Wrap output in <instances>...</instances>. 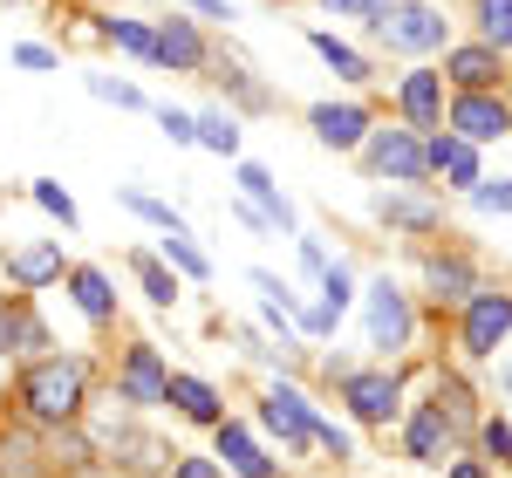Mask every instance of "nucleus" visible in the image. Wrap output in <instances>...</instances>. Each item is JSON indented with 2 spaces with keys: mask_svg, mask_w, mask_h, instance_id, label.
I'll return each mask as SVG.
<instances>
[{
  "mask_svg": "<svg viewBox=\"0 0 512 478\" xmlns=\"http://www.w3.org/2000/svg\"><path fill=\"white\" fill-rule=\"evenodd\" d=\"M82 383H89V369H82L76 356H55V362H41V369H28L21 403H28L35 417H48V424H69L82 410Z\"/></svg>",
  "mask_w": 512,
  "mask_h": 478,
  "instance_id": "nucleus-1",
  "label": "nucleus"
},
{
  "mask_svg": "<svg viewBox=\"0 0 512 478\" xmlns=\"http://www.w3.org/2000/svg\"><path fill=\"white\" fill-rule=\"evenodd\" d=\"M376 35L390 41V48H403V55H424V48H444V21H437V7H390L383 21H376Z\"/></svg>",
  "mask_w": 512,
  "mask_h": 478,
  "instance_id": "nucleus-2",
  "label": "nucleus"
},
{
  "mask_svg": "<svg viewBox=\"0 0 512 478\" xmlns=\"http://www.w3.org/2000/svg\"><path fill=\"white\" fill-rule=\"evenodd\" d=\"M451 130H458L465 144H492V137H506V130H512V110H506V103H492L485 89H465V96L451 103Z\"/></svg>",
  "mask_w": 512,
  "mask_h": 478,
  "instance_id": "nucleus-3",
  "label": "nucleus"
},
{
  "mask_svg": "<svg viewBox=\"0 0 512 478\" xmlns=\"http://www.w3.org/2000/svg\"><path fill=\"white\" fill-rule=\"evenodd\" d=\"M512 335V301L506 294H472V315H465V349L472 356H499V342Z\"/></svg>",
  "mask_w": 512,
  "mask_h": 478,
  "instance_id": "nucleus-4",
  "label": "nucleus"
},
{
  "mask_svg": "<svg viewBox=\"0 0 512 478\" xmlns=\"http://www.w3.org/2000/svg\"><path fill=\"white\" fill-rule=\"evenodd\" d=\"M369 342H376V349H403V342H410V301L396 294L390 280L369 287Z\"/></svg>",
  "mask_w": 512,
  "mask_h": 478,
  "instance_id": "nucleus-5",
  "label": "nucleus"
},
{
  "mask_svg": "<svg viewBox=\"0 0 512 478\" xmlns=\"http://www.w3.org/2000/svg\"><path fill=\"white\" fill-rule=\"evenodd\" d=\"M369 164H376L383 178H424V171H431V164H424V144H417L410 130L376 137V144H369Z\"/></svg>",
  "mask_w": 512,
  "mask_h": 478,
  "instance_id": "nucleus-6",
  "label": "nucleus"
},
{
  "mask_svg": "<svg viewBox=\"0 0 512 478\" xmlns=\"http://www.w3.org/2000/svg\"><path fill=\"white\" fill-rule=\"evenodd\" d=\"M342 397L362 424H383V417H396V376H349Z\"/></svg>",
  "mask_w": 512,
  "mask_h": 478,
  "instance_id": "nucleus-7",
  "label": "nucleus"
},
{
  "mask_svg": "<svg viewBox=\"0 0 512 478\" xmlns=\"http://www.w3.org/2000/svg\"><path fill=\"white\" fill-rule=\"evenodd\" d=\"M164 362H158V349H130V362H123V397L130 403H164Z\"/></svg>",
  "mask_w": 512,
  "mask_h": 478,
  "instance_id": "nucleus-8",
  "label": "nucleus"
},
{
  "mask_svg": "<svg viewBox=\"0 0 512 478\" xmlns=\"http://www.w3.org/2000/svg\"><path fill=\"white\" fill-rule=\"evenodd\" d=\"M260 417H267V431H280L287 444H315V417H308V403L294 397V390H274Z\"/></svg>",
  "mask_w": 512,
  "mask_h": 478,
  "instance_id": "nucleus-9",
  "label": "nucleus"
},
{
  "mask_svg": "<svg viewBox=\"0 0 512 478\" xmlns=\"http://www.w3.org/2000/svg\"><path fill=\"white\" fill-rule=\"evenodd\" d=\"M362 130H369V110H355V103H321V110H315V137H321V144H335V151L362 144Z\"/></svg>",
  "mask_w": 512,
  "mask_h": 478,
  "instance_id": "nucleus-10",
  "label": "nucleus"
},
{
  "mask_svg": "<svg viewBox=\"0 0 512 478\" xmlns=\"http://www.w3.org/2000/svg\"><path fill=\"white\" fill-rule=\"evenodd\" d=\"M7 274L21 280V287H41V280L62 274V246H48V239H28V246H14L7 253Z\"/></svg>",
  "mask_w": 512,
  "mask_h": 478,
  "instance_id": "nucleus-11",
  "label": "nucleus"
},
{
  "mask_svg": "<svg viewBox=\"0 0 512 478\" xmlns=\"http://www.w3.org/2000/svg\"><path fill=\"white\" fill-rule=\"evenodd\" d=\"M239 192L260 205V219H267V226H294V205L280 199V185L260 171V164H239Z\"/></svg>",
  "mask_w": 512,
  "mask_h": 478,
  "instance_id": "nucleus-12",
  "label": "nucleus"
},
{
  "mask_svg": "<svg viewBox=\"0 0 512 478\" xmlns=\"http://www.w3.org/2000/svg\"><path fill=\"white\" fill-rule=\"evenodd\" d=\"M219 458H226L239 478H274V458H260V444L246 438L239 424H219Z\"/></svg>",
  "mask_w": 512,
  "mask_h": 478,
  "instance_id": "nucleus-13",
  "label": "nucleus"
},
{
  "mask_svg": "<svg viewBox=\"0 0 512 478\" xmlns=\"http://www.w3.org/2000/svg\"><path fill=\"white\" fill-rule=\"evenodd\" d=\"M437 103H444V76H431V69L403 76V110H410L417 130H437Z\"/></svg>",
  "mask_w": 512,
  "mask_h": 478,
  "instance_id": "nucleus-14",
  "label": "nucleus"
},
{
  "mask_svg": "<svg viewBox=\"0 0 512 478\" xmlns=\"http://www.w3.org/2000/svg\"><path fill=\"white\" fill-rule=\"evenodd\" d=\"M444 76L458 82V89H485V82L499 76V48H451L444 55Z\"/></svg>",
  "mask_w": 512,
  "mask_h": 478,
  "instance_id": "nucleus-15",
  "label": "nucleus"
},
{
  "mask_svg": "<svg viewBox=\"0 0 512 478\" xmlns=\"http://www.w3.org/2000/svg\"><path fill=\"white\" fill-rule=\"evenodd\" d=\"M444 451H451V424H444V410H417V417H410V458L444 465Z\"/></svg>",
  "mask_w": 512,
  "mask_h": 478,
  "instance_id": "nucleus-16",
  "label": "nucleus"
},
{
  "mask_svg": "<svg viewBox=\"0 0 512 478\" xmlns=\"http://www.w3.org/2000/svg\"><path fill=\"white\" fill-rule=\"evenodd\" d=\"M158 62H171V69H198L205 62V41H198L192 21H164L158 28Z\"/></svg>",
  "mask_w": 512,
  "mask_h": 478,
  "instance_id": "nucleus-17",
  "label": "nucleus"
},
{
  "mask_svg": "<svg viewBox=\"0 0 512 478\" xmlns=\"http://www.w3.org/2000/svg\"><path fill=\"white\" fill-rule=\"evenodd\" d=\"M164 403H178L192 424H219V397H212L198 376H171V383H164Z\"/></svg>",
  "mask_w": 512,
  "mask_h": 478,
  "instance_id": "nucleus-18",
  "label": "nucleus"
},
{
  "mask_svg": "<svg viewBox=\"0 0 512 478\" xmlns=\"http://www.w3.org/2000/svg\"><path fill=\"white\" fill-rule=\"evenodd\" d=\"M424 164L451 171L458 185H478V158H472V144H465V137H437L431 151H424Z\"/></svg>",
  "mask_w": 512,
  "mask_h": 478,
  "instance_id": "nucleus-19",
  "label": "nucleus"
},
{
  "mask_svg": "<svg viewBox=\"0 0 512 478\" xmlns=\"http://www.w3.org/2000/svg\"><path fill=\"white\" fill-rule=\"evenodd\" d=\"M69 287H76V308L89 321H110V308H117V301H110V280L96 274V267H76V274H69Z\"/></svg>",
  "mask_w": 512,
  "mask_h": 478,
  "instance_id": "nucleus-20",
  "label": "nucleus"
},
{
  "mask_svg": "<svg viewBox=\"0 0 512 478\" xmlns=\"http://www.w3.org/2000/svg\"><path fill=\"white\" fill-rule=\"evenodd\" d=\"M192 130H198V144H212L219 158H233V151H239V123H233V117H219V110H205Z\"/></svg>",
  "mask_w": 512,
  "mask_h": 478,
  "instance_id": "nucleus-21",
  "label": "nucleus"
},
{
  "mask_svg": "<svg viewBox=\"0 0 512 478\" xmlns=\"http://www.w3.org/2000/svg\"><path fill=\"white\" fill-rule=\"evenodd\" d=\"M478 28L485 48H512V0H478Z\"/></svg>",
  "mask_w": 512,
  "mask_h": 478,
  "instance_id": "nucleus-22",
  "label": "nucleus"
},
{
  "mask_svg": "<svg viewBox=\"0 0 512 478\" xmlns=\"http://www.w3.org/2000/svg\"><path fill=\"white\" fill-rule=\"evenodd\" d=\"M137 280H144V294H151L158 308H171V301H178V280L164 274V267L151 260V253H137Z\"/></svg>",
  "mask_w": 512,
  "mask_h": 478,
  "instance_id": "nucleus-23",
  "label": "nucleus"
},
{
  "mask_svg": "<svg viewBox=\"0 0 512 478\" xmlns=\"http://www.w3.org/2000/svg\"><path fill=\"white\" fill-rule=\"evenodd\" d=\"M383 219H396V226H417V233H431V226H437V205H424V199H383Z\"/></svg>",
  "mask_w": 512,
  "mask_h": 478,
  "instance_id": "nucleus-24",
  "label": "nucleus"
},
{
  "mask_svg": "<svg viewBox=\"0 0 512 478\" xmlns=\"http://www.w3.org/2000/svg\"><path fill=\"white\" fill-rule=\"evenodd\" d=\"M315 48L328 55V62H335V76H342V82H362V76H369V62H362L355 48H342L335 35H315Z\"/></svg>",
  "mask_w": 512,
  "mask_h": 478,
  "instance_id": "nucleus-25",
  "label": "nucleus"
},
{
  "mask_svg": "<svg viewBox=\"0 0 512 478\" xmlns=\"http://www.w3.org/2000/svg\"><path fill=\"white\" fill-rule=\"evenodd\" d=\"M431 287L444 294V301L472 294V274H465V260H431Z\"/></svg>",
  "mask_w": 512,
  "mask_h": 478,
  "instance_id": "nucleus-26",
  "label": "nucleus"
},
{
  "mask_svg": "<svg viewBox=\"0 0 512 478\" xmlns=\"http://www.w3.org/2000/svg\"><path fill=\"white\" fill-rule=\"evenodd\" d=\"M164 260H171V267H185V274H205V253L192 246L185 226H178V233H164Z\"/></svg>",
  "mask_w": 512,
  "mask_h": 478,
  "instance_id": "nucleus-27",
  "label": "nucleus"
},
{
  "mask_svg": "<svg viewBox=\"0 0 512 478\" xmlns=\"http://www.w3.org/2000/svg\"><path fill=\"white\" fill-rule=\"evenodd\" d=\"M35 205H41V212H55L62 226H76V199H69L62 185H48V178H41V185H35Z\"/></svg>",
  "mask_w": 512,
  "mask_h": 478,
  "instance_id": "nucleus-28",
  "label": "nucleus"
},
{
  "mask_svg": "<svg viewBox=\"0 0 512 478\" xmlns=\"http://www.w3.org/2000/svg\"><path fill=\"white\" fill-rule=\"evenodd\" d=\"M110 35H117V48H130V55H158V35L137 28V21H110Z\"/></svg>",
  "mask_w": 512,
  "mask_h": 478,
  "instance_id": "nucleus-29",
  "label": "nucleus"
},
{
  "mask_svg": "<svg viewBox=\"0 0 512 478\" xmlns=\"http://www.w3.org/2000/svg\"><path fill=\"white\" fill-rule=\"evenodd\" d=\"M123 205H130V212H144V219H158L164 233H178V212H171V205H158L151 192H123Z\"/></svg>",
  "mask_w": 512,
  "mask_h": 478,
  "instance_id": "nucleus-30",
  "label": "nucleus"
},
{
  "mask_svg": "<svg viewBox=\"0 0 512 478\" xmlns=\"http://www.w3.org/2000/svg\"><path fill=\"white\" fill-rule=\"evenodd\" d=\"M89 89H96L103 103H117V110H137V103H144V96H137L130 82H110V76H89Z\"/></svg>",
  "mask_w": 512,
  "mask_h": 478,
  "instance_id": "nucleus-31",
  "label": "nucleus"
},
{
  "mask_svg": "<svg viewBox=\"0 0 512 478\" xmlns=\"http://www.w3.org/2000/svg\"><path fill=\"white\" fill-rule=\"evenodd\" d=\"M472 199L485 205V212H512V185H506V178H492V185L478 178V185H472Z\"/></svg>",
  "mask_w": 512,
  "mask_h": 478,
  "instance_id": "nucleus-32",
  "label": "nucleus"
},
{
  "mask_svg": "<svg viewBox=\"0 0 512 478\" xmlns=\"http://www.w3.org/2000/svg\"><path fill=\"white\" fill-rule=\"evenodd\" d=\"M335 14H355V21H376V14H390L396 0H328Z\"/></svg>",
  "mask_w": 512,
  "mask_h": 478,
  "instance_id": "nucleus-33",
  "label": "nucleus"
},
{
  "mask_svg": "<svg viewBox=\"0 0 512 478\" xmlns=\"http://www.w3.org/2000/svg\"><path fill=\"white\" fill-rule=\"evenodd\" d=\"M485 451H492L499 465H512V431L506 424H485Z\"/></svg>",
  "mask_w": 512,
  "mask_h": 478,
  "instance_id": "nucleus-34",
  "label": "nucleus"
},
{
  "mask_svg": "<svg viewBox=\"0 0 512 478\" xmlns=\"http://www.w3.org/2000/svg\"><path fill=\"white\" fill-rule=\"evenodd\" d=\"M14 62H21V69H55V55H48L41 41H21V48H14Z\"/></svg>",
  "mask_w": 512,
  "mask_h": 478,
  "instance_id": "nucleus-35",
  "label": "nucleus"
},
{
  "mask_svg": "<svg viewBox=\"0 0 512 478\" xmlns=\"http://www.w3.org/2000/svg\"><path fill=\"white\" fill-rule=\"evenodd\" d=\"M164 130H171V144H192V137H198L192 117H178V110H164Z\"/></svg>",
  "mask_w": 512,
  "mask_h": 478,
  "instance_id": "nucleus-36",
  "label": "nucleus"
},
{
  "mask_svg": "<svg viewBox=\"0 0 512 478\" xmlns=\"http://www.w3.org/2000/svg\"><path fill=\"white\" fill-rule=\"evenodd\" d=\"M171 478H219V472H212L205 458H185V465H178V472H171Z\"/></svg>",
  "mask_w": 512,
  "mask_h": 478,
  "instance_id": "nucleus-37",
  "label": "nucleus"
},
{
  "mask_svg": "<svg viewBox=\"0 0 512 478\" xmlns=\"http://www.w3.org/2000/svg\"><path fill=\"white\" fill-rule=\"evenodd\" d=\"M198 14H212V21H233V14H226V0H192Z\"/></svg>",
  "mask_w": 512,
  "mask_h": 478,
  "instance_id": "nucleus-38",
  "label": "nucleus"
},
{
  "mask_svg": "<svg viewBox=\"0 0 512 478\" xmlns=\"http://www.w3.org/2000/svg\"><path fill=\"white\" fill-rule=\"evenodd\" d=\"M14 342V308H0V349Z\"/></svg>",
  "mask_w": 512,
  "mask_h": 478,
  "instance_id": "nucleus-39",
  "label": "nucleus"
},
{
  "mask_svg": "<svg viewBox=\"0 0 512 478\" xmlns=\"http://www.w3.org/2000/svg\"><path fill=\"white\" fill-rule=\"evenodd\" d=\"M451 478H485V472H478V465H451Z\"/></svg>",
  "mask_w": 512,
  "mask_h": 478,
  "instance_id": "nucleus-40",
  "label": "nucleus"
},
{
  "mask_svg": "<svg viewBox=\"0 0 512 478\" xmlns=\"http://www.w3.org/2000/svg\"><path fill=\"white\" fill-rule=\"evenodd\" d=\"M499 383H506V390H512V362H506V369H499Z\"/></svg>",
  "mask_w": 512,
  "mask_h": 478,
  "instance_id": "nucleus-41",
  "label": "nucleus"
}]
</instances>
